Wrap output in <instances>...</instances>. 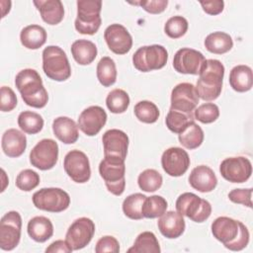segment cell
Returning a JSON list of instances; mask_svg holds the SVG:
<instances>
[{
  "instance_id": "1",
  "label": "cell",
  "mask_w": 253,
  "mask_h": 253,
  "mask_svg": "<svg viewBox=\"0 0 253 253\" xmlns=\"http://www.w3.org/2000/svg\"><path fill=\"white\" fill-rule=\"evenodd\" d=\"M15 85L28 106L41 109L47 104V91L37 70L26 68L19 71L15 77Z\"/></svg>"
},
{
  "instance_id": "2",
  "label": "cell",
  "mask_w": 253,
  "mask_h": 253,
  "mask_svg": "<svg viewBox=\"0 0 253 253\" xmlns=\"http://www.w3.org/2000/svg\"><path fill=\"white\" fill-rule=\"evenodd\" d=\"M224 66L217 59H206L196 84V91L200 99L213 101L217 99L222 89Z\"/></svg>"
},
{
  "instance_id": "3",
  "label": "cell",
  "mask_w": 253,
  "mask_h": 253,
  "mask_svg": "<svg viewBox=\"0 0 253 253\" xmlns=\"http://www.w3.org/2000/svg\"><path fill=\"white\" fill-rule=\"evenodd\" d=\"M99 173L110 193L121 196L126 188L125 159L117 156H104L99 164Z\"/></svg>"
},
{
  "instance_id": "4",
  "label": "cell",
  "mask_w": 253,
  "mask_h": 253,
  "mask_svg": "<svg viewBox=\"0 0 253 253\" xmlns=\"http://www.w3.org/2000/svg\"><path fill=\"white\" fill-rule=\"evenodd\" d=\"M42 69L54 81H65L71 75V67L65 51L57 45H48L42 50Z\"/></svg>"
},
{
  "instance_id": "5",
  "label": "cell",
  "mask_w": 253,
  "mask_h": 253,
  "mask_svg": "<svg viewBox=\"0 0 253 253\" xmlns=\"http://www.w3.org/2000/svg\"><path fill=\"white\" fill-rule=\"evenodd\" d=\"M77 17L74 22L75 29L82 35H94L98 32L102 19L101 0H78Z\"/></svg>"
},
{
  "instance_id": "6",
  "label": "cell",
  "mask_w": 253,
  "mask_h": 253,
  "mask_svg": "<svg viewBox=\"0 0 253 253\" xmlns=\"http://www.w3.org/2000/svg\"><path fill=\"white\" fill-rule=\"evenodd\" d=\"M168 52L163 45L151 44L139 47L132 55L133 66L141 72L158 70L165 66Z\"/></svg>"
},
{
  "instance_id": "7",
  "label": "cell",
  "mask_w": 253,
  "mask_h": 253,
  "mask_svg": "<svg viewBox=\"0 0 253 253\" xmlns=\"http://www.w3.org/2000/svg\"><path fill=\"white\" fill-rule=\"evenodd\" d=\"M176 210L195 222L206 221L211 213V204L194 193H183L176 201Z\"/></svg>"
},
{
  "instance_id": "8",
  "label": "cell",
  "mask_w": 253,
  "mask_h": 253,
  "mask_svg": "<svg viewBox=\"0 0 253 253\" xmlns=\"http://www.w3.org/2000/svg\"><path fill=\"white\" fill-rule=\"evenodd\" d=\"M34 206L49 212H61L70 205L69 195L60 188H42L33 195Z\"/></svg>"
},
{
  "instance_id": "9",
  "label": "cell",
  "mask_w": 253,
  "mask_h": 253,
  "mask_svg": "<svg viewBox=\"0 0 253 253\" xmlns=\"http://www.w3.org/2000/svg\"><path fill=\"white\" fill-rule=\"evenodd\" d=\"M22 217L16 211L5 213L0 220V248L11 251L16 248L21 239Z\"/></svg>"
},
{
  "instance_id": "10",
  "label": "cell",
  "mask_w": 253,
  "mask_h": 253,
  "mask_svg": "<svg viewBox=\"0 0 253 253\" xmlns=\"http://www.w3.org/2000/svg\"><path fill=\"white\" fill-rule=\"evenodd\" d=\"M58 159V145L51 138L40 140L30 152L31 164L42 171L53 168Z\"/></svg>"
},
{
  "instance_id": "11",
  "label": "cell",
  "mask_w": 253,
  "mask_h": 253,
  "mask_svg": "<svg viewBox=\"0 0 253 253\" xmlns=\"http://www.w3.org/2000/svg\"><path fill=\"white\" fill-rule=\"evenodd\" d=\"M64 171L75 183H86L91 177V168L87 155L77 149L69 151L63 161Z\"/></svg>"
},
{
  "instance_id": "12",
  "label": "cell",
  "mask_w": 253,
  "mask_h": 253,
  "mask_svg": "<svg viewBox=\"0 0 253 253\" xmlns=\"http://www.w3.org/2000/svg\"><path fill=\"white\" fill-rule=\"evenodd\" d=\"M220 175L231 183H244L252 174V164L244 156L228 157L219 165Z\"/></svg>"
},
{
  "instance_id": "13",
  "label": "cell",
  "mask_w": 253,
  "mask_h": 253,
  "mask_svg": "<svg viewBox=\"0 0 253 253\" xmlns=\"http://www.w3.org/2000/svg\"><path fill=\"white\" fill-rule=\"evenodd\" d=\"M199 96L196 87L192 83L183 82L176 85L171 92L170 110L194 114L199 103Z\"/></svg>"
},
{
  "instance_id": "14",
  "label": "cell",
  "mask_w": 253,
  "mask_h": 253,
  "mask_svg": "<svg viewBox=\"0 0 253 253\" xmlns=\"http://www.w3.org/2000/svg\"><path fill=\"white\" fill-rule=\"evenodd\" d=\"M95 233V224L88 217L75 219L68 227L65 240L73 250H79L87 246Z\"/></svg>"
},
{
  "instance_id": "15",
  "label": "cell",
  "mask_w": 253,
  "mask_h": 253,
  "mask_svg": "<svg viewBox=\"0 0 253 253\" xmlns=\"http://www.w3.org/2000/svg\"><path fill=\"white\" fill-rule=\"evenodd\" d=\"M205 61L206 58L201 51L189 47H183L175 53L173 58V67L177 72L182 74L199 75Z\"/></svg>"
},
{
  "instance_id": "16",
  "label": "cell",
  "mask_w": 253,
  "mask_h": 253,
  "mask_svg": "<svg viewBox=\"0 0 253 253\" xmlns=\"http://www.w3.org/2000/svg\"><path fill=\"white\" fill-rule=\"evenodd\" d=\"M190 157L186 150L181 147H170L161 156L163 170L171 177L184 175L190 166Z\"/></svg>"
},
{
  "instance_id": "17",
  "label": "cell",
  "mask_w": 253,
  "mask_h": 253,
  "mask_svg": "<svg viewBox=\"0 0 253 253\" xmlns=\"http://www.w3.org/2000/svg\"><path fill=\"white\" fill-rule=\"evenodd\" d=\"M104 39L109 48L116 54H126L132 46V38L126 27L112 24L104 32Z\"/></svg>"
},
{
  "instance_id": "18",
  "label": "cell",
  "mask_w": 253,
  "mask_h": 253,
  "mask_svg": "<svg viewBox=\"0 0 253 253\" xmlns=\"http://www.w3.org/2000/svg\"><path fill=\"white\" fill-rule=\"evenodd\" d=\"M107 113L100 106H90L83 110L78 118V127L88 136L99 133L107 122Z\"/></svg>"
},
{
  "instance_id": "19",
  "label": "cell",
  "mask_w": 253,
  "mask_h": 253,
  "mask_svg": "<svg viewBox=\"0 0 253 253\" xmlns=\"http://www.w3.org/2000/svg\"><path fill=\"white\" fill-rule=\"evenodd\" d=\"M104 156H117L126 160L128 148V136L121 129L107 130L102 137Z\"/></svg>"
},
{
  "instance_id": "20",
  "label": "cell",
  "mask_w": 253,
  "mask_h": 253,
  "mask_svg": "<svg viewBox=\"0 0 253 253\" xmlns=\"http://www.w3.org/2000/svg\"><path fill=\"white\" fill-rule=\"evenodd\" d=\"M158 229L163 236L169 239L180 237L185 231V220L181 213L174 211H165L157 221Z\"/></svg>"
},
{
  "instance_id": "21",
  "label": "cell",
  "mask_w": 253,
  "mask_h": 253,
  "mask_svg": "<svg viewBox=\"0 0 253 253\" xmlns=\"http://www.w3.org/2000/svg\"><path fill=\"white\" fill-rule=\"evenodd\" d=\"M239 220L228 216H219L211 223V233L213 237L224 246L232 242L239 233Z\"/></svg>"
},
{
  "instance_id": "22",
  "label": "cell",
  "mask_w": 253,
  "mask_h": 253,
  "mask_svg": "<svg viewBox=\"0 0 253 253\" xmlns=\"http://www.w3.org/2000/svg\"><path fill=\"white\" fill-rule=\"evenodd\" d=\"M191 187L201 193H209L217 185V178L211 168L206 165L195 167L189 176Z\"/></svg>"
},
{
  "instance_id": "23",
  "label": "cell",
  "mask_w": 253,
  "mask_h": 253,
  "mask_svg": "<svg viewBox=\"0 0 253 253\" xmlns=\"http://www.w3.org/2000/svg\"><path fill=\"white\" fill-rule=\"evenodd\" d=\"M1 147L5 155L8 157H19L26 150L27 137L19 129L9 128L2 135Z\"/></svg>"
},
{
  "instance_id": "24",
  "label": "cell",
  "mask_w": 253,
  "mask_h": 253,
  "mask_svg": "<svg viewBox=\"0 0 253 253\" xmlns=\"http://www.w3.org/2000/svg\"><path fill=\"white\" fill-rule=\"evenodd\" d=\"M53 134L63 143L72 144L79 137L78 125L68 117H58L52 122Z\"/></svg>"
},
{
  "instance_id": "25",
  "label": "cell",
  "mask_w": 253,
  "mask_h": 253,
  "mask_svg": "<svg viewBox=\"0 0 253 253\" xmlns=\"http://www.w3.org/2000/svg\"><path fill=\"white\" fill-rule=\"evenodd\" d=\"M34 5L40 11L43 22L48 25L59 24L64 17V8L60 0H39Z\"/></svg>"
},
{
  "instance_id": "26",
  "label": "cell",
  "mask_w": 253,
  "mask_h": 253,
  "mask_svg": "<svg viewBox=\"0 0 253 253\" xmlns=\"http://www.w3.org/2000/svg\"><path fill=\"white\" fill-rule=\"evenodd\" d=\"M28 234L36 242H45L53 234V225L49 218L40 215L31 218L27 226Z\"/></svg>"
},
{
  "instance_id": "27",
  "label": "cell",
  "mask_w": 253,
  "mask_h": 253,
  "mask_svg": "<svg viewBox=\"0 0 253 253\" xmlns=\"http://www.w3.org/2000/svg\"><path fill=\"white\" fill-rule=\"evenodd\" d=\"M230 87L239 93L251 90L253 86L252 69L244 64L234 66L229 73Z\"/></svg>"
},
{
  "instance_id": "28",
  "label": "cell",
  "mask_w": 253,
  "mask_h": 253,
  "mask_svg": "<svg viewBox=\"0 0 253 253\" xmlns=\"http://www.w3.org/2000/svg\"><path fill=\"white\" fill-rule=\"evenodd\" d=\"M96 44L88 40H77L71 44V53L74 60L80 65L92 63L97 56Z\"/></svg>"
},
{
  "instance_id": "29",
  "label": "cell",
  "mask_w": 253,
  "mask_h": 253,
  "mask_svg": "<svg viewBox=\"0 0 253 253\" xmlns=\"http://www.w3.org/2000/svg\"><path fill=\"white\" fill-rule=\"evenodd\" d=\"M46 32L40 25H29L20 34L21 43L29 49H38L46 42Z\"/></svg>"
},
{
  "instance_id": "30",
  "label": "cell",
  "mask_w": 253,
  "mask_h": 253,
  "mask_svg": "<svg viewBox=\"0 0 253 253\" xmlns=\"http://www.w3.org/2000/svg\"><path fill=\"white\" fill-rule=\"evenodd\" d=\"M204 44L208 51L215 54H223L232 48L233 41L224 32H213L207 36Z\"/></svg>"
},
{
  "instance_id": "31",
  "label": "cell",
  "mask_w": 253,
  "mask_h": 253,
  "mask_svg": "<svg viewBox=\"0 0 253 253\" xmlns=\"http://www.w3.org/2000/svg\"><path fill=\"white\" fill-rule=\"evenodd\" d=\"M160 251L159 242L151 231H143L138 234L133 245L127 249L128 253H159Z\"/></svg>"
},
{
  "instance_id": "32",
  "label": "cell",
  "mask_w": 253,
  "mask_h": 253,
  "mask_svg": "<svg viewBox=\"0 0 253 253\" xmlns=\"http://www.w3.org/2000/svg\"><path fill=\"white\" fill-rule=\"evenodd\" d=\"M204 131L202 127L195 122L187 126V127L179 133L180 143L187 149H196L204 141Z\"/></svg>"
},
{
  "instance_id": "33",
  "label": "cell",
  "mask_w": 253,
  "mask_h": 253,
  "mask_svg": "<svg viewBox=\"0 0 253 253\" xmlns=\"http://www.w3.org/2000/svg\"><path fill=\"white\" fill-rule=\"evenodd\" d=\"M97 78L104 87H110L115 84L117 80V67L111 57L104 56L100 59L97 64Z\"/></svg>"
},
{
  "instance_id": "34",
  "label": "cell",
  "mask_w": 253,
  "mask_h": 253,
  "mask_svg": "<svg viewBox=\"0 0 253 253\" xmlns=\"http://www.w3.org/2000/svg\"><path fill=\"white\" fill-rule=\"evenodd\" d=\"M18 126L20 128L29 134H36L43 127L42 117L32 111H24L18 117Z\"/></svg>"
},
{
  "instance_id": "35",
  "label": "cell",
  "mask_w": 253,
  "mask_h": 253,
  "mask_svg": "<svg viewBox=\"0 0 253 253\" xmlns=\"http://www.w3.org/2000/svg\"><path fill=\"white\" fill-rule=\"evenodd\" d=\"M167 207V201L161 196L154 195L146 197L141 208V213L143 217L156 218L161 216L166 211Z\"/></svg>"
},
{
  "instance_id": "36",
  "label": "cell",
  "mask_w": 253,
  "mask_h": 253,
  "mask_svg": "<svg viewBox=\"0 0 253 253\" xmlns=\"http://www.w3.org/2000/svg\"><path fill=\"white\" fill-rule=\"evenodd\" d=\"M193 122H195L194 114H186L174 110H169L165 119V124L168 129L178 134Z\"/></svg>"
},
{
  "instance_id": "37",
  "label": "cell",
  "mask_w": 253,
  "mask_h": 253,
  "mask_svg": "<svg viewBox=\"0 0 253 253\" xmlns=\"http://www.w3.org/2000/svg\"><path fill=\"white\" fill-rule=\"evenodd\" d=\"M106 105L111 113L123 114L129 106V96L123 89H114L108 94Z\"/></svg>"
},
{
  "instance_id": "38",
  "label": "cell",
  "mask_w": 253,
  "mask_h": 253,
  "mask_svg": "<svg viewBox=\"0 0 253 253\" xmlns=\"http://www.w3.org/2000/svg\"><path fill=\"white\" fill-rule=\"evenodd\" d=\"M146 196L141 193H134L127 196L123 202V211L130 219L139 220L143 217L141 208Z\"/></svg>"
},
{
  "instance_id": "39",
  "label": "cell",
  "mask_w": 253,
  "mask_h": 253,
  "mask_svg": "<svg viewBox=\"0 0 253 253\" xmlns=\"http://www.w3.org/2000/svg\"><path fill=\"white\" fill-rule=\"evenodd\" d=\"M133 112L136 119L144 124L155 123L160 115L157 106L154 103L146 100L136 103Z\"/></svg>"
},
{
  "instance_id": "40",
  "label": "cell",
  "mask_w": 253,
  "mask_h": 253,
  "mask_svg": "<svg viewBox=\"0 0 253 253\" xmlns=\"http://www.w3.org/2000/svg\"><path fill=\"white\" fill-rule=\"evenodd\" d=\"M163 178L155 169H146L142 171L137 178L138 187L147 193L155 192L162 186Z\"/></svg>"
},
{
  "instance_id": "41",
  "label": "cell",
  "mask_w": 253,
  "mask_h": 253,
  "mask_svg": "<svg viewBox=\"0 0 253 253\" xmlns=\"http://www.w3.org/2000/svg\"><path fill=\"white\" fill-rule=\"evenodd\" d=\"M188 21L182 16H173L164 25L165 34L171 39H179L188 31Z\"/></svg>"
},
{
  "instance_id": "42",
  "label": "cell",
  "mask_w": 253,
  "mask_h": 253,
  "mask_svg": "<svg viewBox=\"0 0 253 253\" xmlns=\"http://www.w3.org/2000/svg\"><path fill=\"white\" fill-rule=\"evenodd\" d=\"M194 117L202 124H211L219 117V109L213 103H205L195 109Z\"/></svg>"
},
{
  "instance_id": "43",
  "label": "cell",
  "mask_w": 253,
  "mask_h": 253,
  "mask_svg": "<svg viewBox=\"0 0 253 253\" xmlns=\"http://www.w3.org/2000/svg\"><path fill=\"white\" fill-rule=\"evenodd\" d=\"M40 180V175L36 171L32 169H25L18 174L15 184L18 189L25 192H30L38 187Z\"/></svg>"
},
{
  "instance_id": "44",
  "label": "cell",
  "mask_w": 253,
  "mask_h": 253,
  "mask_svg": "<svg viewBox=\"0 0 253 253\" xmlns=\"http://www.w3.org/2000/svg\"><path fill=\"white\" fill-rule=\"evenodd\" d=\"M15 92L7 86H2L0 90V109L2 112H11L17 106Z\"/></svg>"
},
{
  "instance_id": "45",
  "label": "cell",
  "mask_w": 253,
  "mask_h": 253,
  "mask_svg": "<svg viewBox=\"0 0 253 253\" xmlns=\"http://www.w3.org/2000/svg\"><path fill=\"white\" fill-rule=\"evenodd\" d=\"M249 237H250V234H249L248 228L240 221L239 222V233H238V235L236 236V238L232 242L226 244L224 247L231 250V251H240L248 245Z\"/></svg>"
},
{
  "instance_id": "46",
  "label": "cell",
  "mask_w": 253,
  "mask_h": 253,
  "mask_svg": "<svg viewBox=\"0 0 253 253\" xmlns=\"http://www.w3.org/2000/svg\"><path fill=\"white\" fill-rule=\"evenodd\" d=\"M252 189H233L228 193V199L234 204L252 208Z\"/></svg>"
},
{
  "instance_id": "47",
  "label": "cell",
  "mask_w": 253,
  "mask_h": 253,
  "mask_svg": "<svg viewBox=\"0 0 253 253\" xmlns=\"http://www.w3.org/2000/svg\"><path fill=\"white\" fill-rule=\"evenodd\" d=\"M96 253H104V252H120V244L119 241L111 235H106L101 237L95 246Z\"/></svg>"
},
{
  "instance_id": "48",
  "label": "cell",
  "mask_w": 253,
  "mask_h": 253,
  "mask_svg": "<svg viewBox=\"0 0 253 253\" xmlns=\"http://www.w3.org/2000/svg\"><path fill=\"white\" fill-rule=\"evenodd\" d=\"M131 4L140 6L143 10H145L150 14H160L166 9L168 5V1L167 0H141L138 2H133Z\"/></svg>"
},
{
  "instance_id": "49",
  "label": "cell",
  "mask_w": 253,
  "mask_h": 253,
  "mask_svg": "<svg viewBox=\"0 0 253 253\" xmlns=\"http://www.w3.org/2000/svg\"><path fill=\"white\" fill-rule=\"evenodd\" d=\"M204 12L209 15H218L223 11L224 2L222 0H213V1H201L200 2Z\"/></svg>"
},
{
  "instance_id": "50",
  "label": "cell",
  "mask_w": 253,
  "mask_h": 253,
  "mask_svg": "<svg viewBox=\"0 0 253 253\" xmlns=\"http://www.w3.org/2000/svg\"><path fill=\"white\" fill-rule=\"evenodd\" d=\"M73 251L71 246L66 242V240H55L52 242L46 249V253H56V252H62V253H69Z\"/></svg>"
}]
</instances>
